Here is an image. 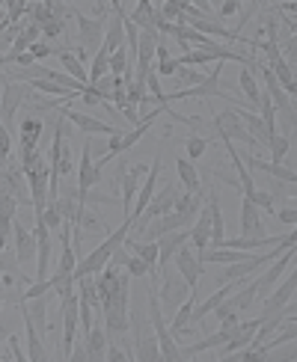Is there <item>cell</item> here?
Returning <instances> with one entry per match:
<instances>
[{
	"mask_svg": "<svg viewBox=\"0 0 297 362\" xmlns=\"http://www.w3.org/2000/svg\"><path fill=\"white\" fill-rule=\"evenodd\" d=\"M158 45H161V33H158V30H140V39H137V63H155Z\"/></svg>",
	"mask_w": 297,
	"mask_h": 362,
	"instance_id": "cell-28",
	"label": "cell"
},
{
	"mask_svg": "<svg viewBox=\"0 0 297 362\" xmlns=\"http://www.w3.org/2000/svg\"><path fill=\"white\" fill-rule=\"evenodd\" d=\"M30 95H33V89H30V83H12L6 81L4 86V95H0V122L6 125V131L12 134L15 131V110L21 107L24 101H30Z\"/></svg>",
	"mask_w": 297,
	"mask_h": 362,
	"instance_id": "cell-6",
	"label": "cell"
},
{
	"mask_svg": "<svg viewBox=\"0 0 297 362\" xmlns=\"http://www.w3.org/2000/svg\"><path fill=\"white\" fill-rule=\"evenodd\" d=\"M6 341H9V348H12V351H9V356H12V359H18V362H24V356H27V354L21 351V341H18V336H9Z\"/></svg>",
	"mask_w": 297,
	"mask_h": 362,
	"instance_id": "cell-53",
	"label": "cell"
},
{
	"mask_svg": "<svg viewBox=\"0 0 297 362\" xmlns=\"http://www.w3.org/2000/svg\"><path fill=\"white\" fill-rule=\"evenodd\" d=\"M238 232H241L244 238H267L262 214H259V205H252L250 199H244V196H241V229Z\"/></svg>",
	"mask_w": 297,
	"mask_h": 362,
	"instance_id": "cell-19",
	"label": "cell"
},
{
	"mask_svg": "<svg viewBox=\"0 0 297 362\" xmlns=\"http://www.w3.org/2000/svg\"><path fill=\"white\" fill-rule=\"evenodd\" d=\"M63 119H71V125H78L83 134H119L122 128H116V125H110V122H101V119H95V116H89V113H78V110H71V107H66L63 113H59Z\"/></svg>",
	"mask_w": 297,
	"mask_h": 362,
	"instance_id": "cell-17",
	"label": "cell"
},
{
	"mask_svg": "<svg viewBox=\"0 0 297 362\" xmlns=\"http://www.w3.org/2000/svg\"><path fill=\"white\" fill-rule=\"evenodd\" d=\"M235 116L241 119V125L247 128L250 137L256 140V143H262V146L267 148V140H271L276 131H274V128H267V125L262 122V116H259V113H250V110H244V107H238V110H235Z\"/></svg>",
	"mask_w": 297,
	"mask_h": 362,
	"instance_id": "cell-20",
	"label": "cell"
},
{
	"mask_svg": "<svg viewBox=\"0 0 297 362\" xmlns=\"http://www.w3.org/2000/svg\"><path fill=\"white\" fill-rule=\"evenodd\" d=\"M101 170H104V163L93 160V140H86L83 148H81V167H78V202L86 205V196L89 190H95L98 187V181H101Z\"/></svg>",
	"mask_w": 297,
	"mask_h": 362,
	"instance_id": "cell-5",
	"label": "cell"
},
{
	"mask_svg": "<svg viewBox=\"0 0 297 362\" xmlns=\"http://www.w3.org/2000/svg\"><path fill=\"white\" fill-rule=\"evenodd\" d=\"M187 240H190V232H187V229L167 232V235H161V238L155 240V244H158V274L173 262V255L178 252V247L187 244Z\"/></svg>",
	"mask_w": 297,
	"mask_h": 362,
	"instance_id": "cell-16",
	"label": "cell"
},
{
	"mask_svg": "<svg viewBox=\"0 0 297 362\" xmlns=\"http://www.w3.org/2000/svg\"><path fill=\"white\" fill-rule=\"evenodd\" d=\"M158 12H161V18H163V21H170V24H175V21L185 15V12H182V6H178L175 0H167V4H161V6H158Z\"/></svg>",
	"mask_w": 297,
	"mask_h": 362,
	"instance_id": "cell-42",
	"label": "cell"
},
{
	"mask_svg": "<svg viewBox=\"0 0 297 362\" xmlns=\"http://www.w3.org/2000/svg\"><path fill=\"white\" fill-rule=\"evenodd\" d=\"M274 71V78L279 81V86H282V93H286L289 98L297 93V83H294V71H291V66L286 63V59H279V63H274V66H267Z\"/></svg>",
	"mask_w": 297,
	"mask_h": 362,
	"instance_id": "cell-30",
	"label": "cell"
},
{
	"mask_svg": "<svg viewBox=\"0 0 297 362\" xmlns=\"http://www.w3.org/2000/svg\"><path fill=\"white\" fill-rule=\"evenodd\" d=\"M134 229V220L131 217H125L122 220V226H119V229H113L107 238L101 240V244L89 252V255H83V259L74 264V270H71V282H78V279H83V276H98L101 274V267L110 262V255L122 247V240L128 238V232Z\"/></svg>",
	"mask_w": 297,
	"mask_h": 362,
	"instance_id": "cell-1",
	"label": "cell"
},
{
	"mask_svg": "<svg viewBox=\"0 0 297 362\" xmlns=\"http://www.w3.org/2000/svg\"><path fill=\"white\" fill-rule=\"evenodd\" d=\"M42 134H45V122L36 116H24V122H21V152H33V148H39V140H42Z\"/></svg>",
	"mask_w": 297,
	"mask_h": 362,
	"instance_id": "cell-24",
	"label": "cell"
},
{
	"mask_svg": "<svg viewBox=\"0 0 297 362\" xmlns=\"http://www.w3.org/2000/svg\"><path fill=\"white\" fill-rule=\"evenodd\" d=\"M128 321H131V333H134V359L140 362H158L161 359V348H158V336L148 321L146 303L134 300L128 303Z\"/></svg>",
	"mask_w": 297,
	"mask_h": 362,
	"instance_id": "cell-2",
	"label": "cell"
},
{
	"mask_svg": "<svg viewBox=\"0 0 297 362\" xmlns=\"http://www.w3.org/2000/svg\"><path fill=\"white\" fill-rule=\"evenodd\" d=\"M9 158H12V134L0 122V160H9Z\"/></svg>",
	"mask_w": 297,
	"mask_h": 362,
	"instance_id": "cell-45",
	"label": "cell"
},
{
	"mask_svg": "<svg viewBox=\"0 0 297 362\" xmlns=\"http://www.w3.org/2000/svg\"><path fill=\"white\" fill-rule=\"evenodd\" d=\"M294 288H297V274L291 270V274L286 276V282H282L279 288L264 300V306H262V315H259V318L264 321V318H271V315H276V312L286 309V303H291V300H294Z\"/></svg>",
	"mask_w": 297,
	"mask_h": 362,
	"instance_id": "cell-15",
	"label": "cell"
},
{
	"mask_svg": "<svg viewBox=\"0 0 297 362\" xmlns=\"http://www.w3.org/2000/svg\"><path fill=\"white\" fill-rule=\"evenodd\" d=\"M54 291V282H51V276L48 279H36L30 288H24V294H21V300H33V297H42V294H51Z\"/></svg>",
	"mask_w": 297,
	"mask_h": 362,
	"instance_id": "cell-39",
	"label": "cell"
},
{
	"mask_svg": "<svg viewBox=\"0 0 297 362\" xmlns=\"http://www.w3.org/2000/svg\"><path fill=\"white\" fill-rule=\"evenodd\" d=\"M74 24H78V48L93 59L101 45H104V21L101 18H86V15H74Z\"/></svg>",
	"mask_w": 297,
	"mask_h": 362,
	"instance_id": "cell-7",
	"label": "cell"
},
{
	"mask_svg": "<svg viewBox=\"0 0 297 362\" xmlns=\"http://www.w3.org/2000/svg\"><path fill=\"white\" fill-rule=\"evenodd\" d=\"M229 300H232L235 312L252 309V306H256V300H259V282H256V279H252V282H241V285H238V288L229 294Z\"/></svg>",
	"mask_w": 297,
	"mask_h": 362,
	"instance_id": "cell-25",
	"label": "cell"
},
{
	"mask_svg": "<svg viewBox=\"0 0 297 362\" xmlns=\"http://www.w3.org/2000/svg\"><path fill=\"white\" fill-rule=\"evenodd\" d=\"M178 83H182V86H199L205 78H202V74H197V71H190V69H182V66H178Z\"/></svg>",
	"mask_w": 297,
	"mask_h": 362,
	"instance_id": "cell-46",
	"label": "cell"
},
{
	"mask_svg": "<svg viewBox=\"0 0 297 362\" xmlns=\"http://www.w3.org/2000/svg\"><path fill=\"white\" fill-rule=\"evenodd\" d=\"M9 193V175H6V163L0 160V196Z\"/></svg>",
	"mask_w": 297,
	"mask_h": 362,
	"instance_id": "cell-55",
	"label": "cell"
},
{
	"mask_svg": "<svg viewBox=\"0 0 297 362\" xmlns=\"http://www.w3.org/2000/svg\"><path fill=\"white\" fill-rule=\"evenodd\" d=\"M0 21H6V9H4V4H0Z\"/></svg>",
	"mask_w": 297,
	"mask_h": 362,
	"instance_id": "cell-56",
	"label": "cell"
},
{
	"mask_svg": "<svg viewBox=\"0 0 297 362\" xmlns=\"http://www.w3.org/2000/svg\"><path fill=\"white\" fill-rule=\"evenodd\" d=\"M175 173H178V185H182L187 193H199L202 190V178H199L197 167H193V160L178 158L175 160Z\"/></svg>",
	"mask_w": 297,
	"mask_h": 362,
	"instance_id": "cell-26",
	"label": "cell"
},
{
	"mask_svg": "<svg viewBox=\"0 0 297 362\" xmlns=\"http://www.w3.org/2000/svg\"><path fill=\"white\" fill-rule=\"evenodd\" d=\"M185 148H187V160H197L208 152V140L199 137V134H190V137L185 140Z\"/></svg>",
	"mask_w": 297,
	"mask_h": 362,
	"instance_id": "cell-37",
	"label": "cell"
},
{
	"mask_svg": "<svg viewBox=\"0 0 297 362\" xmlns=\"http://www.w3.org/2000/svg\"><path fill=\"white\" fill-rule=\"evenodd\" d=\"M59 309H63V351H59V356L69 359L71 344H74V336H78V327H81L78 294H74V291L63 294V300H59Z\"/></svg>",
	"mask_w": 297,
	"mask_h": 362,
	"instance_id": "cell-9",
	"label": "cell"
},
{
	"mask_svg": "<svg viewBox=\"0 0 297 362\" xmlns=\"http://www.w3.org/2000/svg\"><path fill=\"white\" fill-rule=\"evenodd\" d=\"M267 152H271V163H286V155L291 152V137L289 134H274L267 140Z\"/></svg>",
	"mask_w": 297,
	"mask_h": 362,
	"instance_id": "cell-31",
	"label": "cell"
},
{
	"mask_svg": "<svg viewBox=\"0 0 297 362\" xmlns=\"http://www.w3.org/2000/svg\"><path fill=\"white\" fill-rule=\"evenodd\" d=\"M107 264H113V267H125L128 264V250L125 247H119L113 255H110V262Z\"/></svg>",
	"mask_w": 297,
	"mask_h": 362,
	"instance_id": "cell-54",
	"label": "cell"
},
{
	"mask_svg": "<svg viewBox=\"0 0 297 362\" xmlns=\"http://www.w3.org/2000/svg\"><path fill=\"white\" fill-rule=\"evenodd\" d=\"M74 229H86V232H101L104 229V223L89 211L86 205L81 208V214H78V223H74Z\"/></svg>",
	"mask_w": 297,
	"mask_h": 362,
	"instance_id": "cell-36",
	"label": "cell"
},
{
	"mask_svg": "<svg viewBox=\"0 0 297 362\" xmlns=\"http://www.w3.org/2000/svg\"><path fill=\"white\" fill-rule=\"evenodd\" d=\"M4 9H6V21L9 24H21V15H27L24 0H9V4H4Z\"/></svg>",
	"mask_w": 297,
	"mask_h": 362,
	"instance_id": "cell-41",
	"label": "cell"
},
{
	"mask_svg": "<svg viewBox=\"0 0 297 362\" xmlns=\"http://www.w3.org/2000/svg\"><path fill=\"white\" fill-rule=\"evenodd\" d=\"M161 163H163V158L158 155L155 160H152V167H148V173H146V181H140V190H137V199H134V208H131V220L137 223L140 220V214L146 211V205L152 202V196H155V187H158V181H161Z\"/></svg>",
	"mask_w": 297,
	"mask_h": 362,
	"instance_id": "cell-14",
	"label": "cell"
},
{
	"mask_svg": "<svg viewBox=\"0 0 297 362\" xmlns=\"http://www.w3.org/2000/svg\"><path fill=\"white\" fill-rule=\"evenodd\" d=\"M244 6L241 4H238V0H226V4H220L217 6V15H214V18L220 21V18H229V15H235V12H241Z\"/></svg>",
	"mask_w": 297,
	"mask_h": 362,
	"instance_id": "cell-49",
	"label": "cell"
},
{
	"mask_svg": "<svg viewBox=\"0 0 297 362\" xmlns=\"http://www.w3.org/2000/svg\"><path fill=\"white\" fill-rule=\"evenodd\" d=\"M250 202H252V205H262L264 211H274V196L267 193V190H256V196H252Z\"/></svg>",
	"mask_w": 297,
	"mask_h": 362,
	"instance_id": "cell-51",
	"label": "cell"
},
{
	"mask_svg": "<svg viewBox=\"0 0 297 362\" xmlns=\"http://www.w3.org/2000/svg\"><path fill=\"white\" fill-rule=\"evenodd\" d=\"M125 270L134 276V279H143V276H152V279H158V270H152L148 267L140 255H128V264H125Z\"/></svg>",
	"mask_w": 297,
	"mask_h": 362,
	"instance_id": "cell-35",
	"label": "cell"
},
{
	"mask_svg": "<svg viewBox=\"0 0 297 362\" xmlns=\"http://www.w3.org/2000/svg\"><path fill=\"white\" fill-rule=\"evenodd\" d=\"M0 274H21V264H18V255L15 250H0Z\"/></svg>",
	"mask_w": 297,
	"mask_h": 362,
	"instance_id": "cell-38",
	"label": "cell"
},
{
	"mask_svg": "<svg viewBox=\"0 0 297 362\" xmlns=\"http://www.w3.org/2000/svg\"><path fill=\"white\" fill-rule=\"evenodd\" d=\"M241 160H244V167L262 170L264 175H271V178H276V181H289V185H294V181H297L294 170L286 167V163H271V160H262V158H256V155H244Z\"/></svg>",
	"mask_w": 297,
	"mask_h": 362,
	"instance_id": "cell-18",
	"label": "cell"
},
{
	"mask_svg": "<svg viewBox=\"0 0 297 362\" xmlns=\"http://www.w3.org/2000/svg\"><path fill=\"white\" fill-rule=\"evenodd\" d=\"M152 69H155V74H163V78H170V74L178 71V63H175V59H163V63H155Z\"/></svg>",
	"mask_w": 297,
	"mask_h": 362,
	"instance_id": "cell-52",
	"label": "cell"
},
{
	"mask_svg": "<svg viewBox=\"0 0 297 362\" xmlns=\"http://www.w3.org/2000/svg\"><path fill=\"white\" fill-rule=\"evenodd\" d=\"M48 297L51 294H42V297H33V300H21L18 303V312H21V318L27 321V324H33L36 327V333L45 339L51 333V324H48Z\"/></svg>",
	"mask_w": 297,
	"mask_h": 362,
	"instance_id": "cell-13",
	"label": "cell"
},
{
	"mask_svg": "<svg viewBox=\"0 0 297 362\" xmlns=\"http://www.w3.org/2000/svg\"><path fill=\"white\" fill-rule=\"evenodd\" d=\"M146 173H148V170L143 167V163H134V167H128L125 160H119L116 181H119V187H122V211H125V217L131 214L134 199H137V190H140V178H143Z\"/></svg>",
	"mask_w": 297,
	"mask_h": 362,
	"instance_id": "cell-8",
	"label": "cell"
},
{
	"mask_svg": "<svg viewBox=\"0 0 297 362\" xmlns=\"http://www.w3.org/2000/svg\"><path fill=\"white\" fill-rule=\"evenodd\" d=\"M175 196H178V187L173 185V181H167V187L163 190H155V196H152V202L146 205V211L140 214V220L134 223V229H146L148 226V220H155V217H163V214H170L173 211V205H175Z\"/></svg>",
	"mask_w": 297,
	"mask_h": 362,
	"instance_id": "cell-10",
	"label": "cell"
},
{
	"mask_svg": "<svg viewBox=\"0 0 297 362\" xmlns=\"http://www.w3.org/2000/svg\"><path fill=\"white\" fill-rule=\"evenodd\" d=\"M30 57L39 63V59H45V57H54V51H51L48 42H33V45H30Z\"/></svg>",
	"mask_w": 297,
	"mask_h": 362,
	"instance_id": "cell-48",
	"label": "cell"
},
{
	"mask_svg": "<svg viewBox=\"0 0 297 362\" xmlns=\"http://www.w3.org/2000/svg\"><path fill=\"white\" fill-rule=\"evenodd\" d=\"M107 101H113V104H116V107H119V110H125V107H128V95H125V83H122V86H116V89H113V93L107 95Z\"/></svg>",
	"mask_w": 297,
	"mask_h": 362,
	"instance_id": "cell-50",
	"label": "cell"
},
{
	"mask_svg": "<svg viewBox=\"0 0 297 362\" xmlns=\"http://www.w3.org/2000/svg\"><path fill=\"white\" fill-rule=\"evenodd\" d=\"M89 83H95V81H101L104 78V74H110V54L107 51H98L95 57H93V63H89Z\"/></svg>",
	"mask_w": 297,
	"mask_h": 362,
	"instance_id": "cell-32",
	"label": "cell"
},
{
	"mask_svg": "<svg viewBox=\"0 0 297 362\" xmlns=\"http://www.w3.org/2000/svg\"><path fill=\"white\" fill-rule=\"evenodd\" d=\"M173 262H175V270L182 274V279L187 282L190 294H197V285L205 276V264L197 259V252H190V247L182 244V247H178V252L173 255Z\"/></svg>",
	"mask_w": 297,
	"mask_h": 362,
	"instance_id": "cell-11",
	"label": "cell"
},
{
	"mask_svg": "<svg viewBox=\"0 0 297 362\" xmlns=\"http://www.w3.org/2000/svg\"><path fill=\"white\" fill-rule=\"evenodd\" d=\"M214 131H217V137L220 140H241V143H247V146H259L256 140L247 134V128L241 125V119L235 116V110H220V113H214Z\"/></svg>",
	"mask_w": 297,
	"mask_h": 362,
	"instance_id": "cell-12",
	"label": "cell"
},
{
	"mask_svg": "<svg viewBox=\"0 0 297 362\" xmlns=\"http://www.w3.org/2000/svg\"><path fill=\"white\" fill-rule=\"evenodd\" d=\"M205 205L211 211V244L208 247H217L223 238H226V226H223V211H220V196H217V187H211L205 193Z\"/></svg>",
	"mask_w": 297,
	"mask_h": 362,
	"instance_id": "cell-23",
	"label": "cell"
},
{
	"mask_svg": "<svg viewBox=\"0 0 297 362\" xmlns=\"http://www.w3.org/2000/svg\"><path fill=\"white\" fill-rule=\"evenodd\" d=\"M294 262V247H289L286 252H282L279 255V259H274V264H271V270H267V274H262L256 282H259V300L267 294V291H271V285L282 276V274H286V267Z\"/></svg>",
	"mask_w": 297,
	"mask_h": 362,
	"instance_id": "cell-22",
	"label": "cell"
},
{
	"mask_svg": "<svg viewBox=\"0 0 297 362\" xmlns=\"http://www.w3.org/2000/svg\"><path fill=\"white\" fill-rule=\"evenodd\" d=\"M190 297V288H187V282L182 279V274L178 270H170V264L161 270V291H158V303H161V312H163V318H173L175 309L185 303V300Z\"/></svg>",
	"mask_w": 297,
	"mask_h": 362,
	"instance_id": "cell-4",
	"label": "cell"
},
{
	"mask_svg": "<svg viewBox=\"0 0 297 362\" xmlns=\"http://www.w3.org/2000/svg\"><path fill=\"white\" fill-rule=\"evenodd\" d=\"M86 354H89V359H104V351H107V333H104V324H95L93 321V327L86 329Z\"/></svg>",
	"mask_w": 297,
	"mask_h": 362,
	"instance_id": "cell-27",
	"label": "cell"
},
{
	"mask_svg": "<svg viewBox=\"0 0 297 362\" xmlns=\"http://www.w3.org/2000/svg\"><path fill=\"white\" fill-rule=\"evenodd\" d=\"M39 220H42L45 226H48V229H59V226H63V223H66L63 217H59V211H57V208H54L51 202H48V208H45V211H42V217H39Z\"/></svg>",
	"mask_w": 297,
	"mask_h": 362,
	"instance_id": "cell-44",
	"label": "cell"
},
{
	"mask_svg": "<svg viewBox=\"0 0 297 362\" xmlns=\"http://www.w3.org/2000/svg\"><path fill=\"white\" fill-rule=\"evenodd\" d=\"M27 359H33V362H45V359H51V351H48V341H45L39 333H36V327L33 324H27Z\"/></svg>",
	"mask_w": 297,
	"mask_h": 362,
	"instance_id": "cell-29",
	"label": "cell"
},
{
	"mask_svg": "<svg viewBox=\"0 0 297 362\" xmlns=\"http://www.w3.org/2000/svg\"><path fill=\"white\" fill-rule=\"evenodd\" d=\"M0 306H4V303H0Z\"/></svg>",
	"mask_w": 297,
	"mask_h": 362,
	"instance_id": "cell-57",
	"label": "cell"
},
{
	"mask_svg": "<svg viewBox=\"0 0 297 362\" xmlns=\"http://www.w3.org/2000/svg\"><path fill=\"white\" fill-rule=\"evenodd\" d=\"M276 220H279V223H286V226H294V220H297V211H294V196H289L286 208L276 211Z\"/></svg>",
	"mask_w": 297,
	"mask_h": 362,
	"instance_id": "cell-47",
	"label": "cell"
},
{
	"mask_svg": "<svg viewBox=\"0 0 297 362\" xmlns=\"http://www.w3.org/2000/svg\"><path fill=\"white\" fill-rule=\"evenodd\" d=\"M59 36H66V21L54 18V21H48V24L42 27V42H48V39H59Z\"/></svg>",
	"mask_w": 297,
	"mask_h": 362,
	"instance_id": "cell-43",
	"label": "cell"
},
{
	"mask_svg": "<svg viewBox=\"0 0 297 362\" xmlns=\"http://www.w3.org/2000/svg\"><path fill=\"white\" fill-rule=\"evenodd\" d=\"M27 15H30V21L33 24H39V27H45L48 21H54V12H51V4H27Z\"/></svg>",
	"mask_w": 297,
	"mask_h": 362,
	"instance_id": "cell-34",
	"label": "cell"
},
{
	"mask_svg": "<svg viewBox=\"0 0 297 362\" xmlns=\"http://www.w3.org/2000/svg\"><path fill=\"white\" fill-rule=\"evenodd\" d=\"M238 86H241V93L250 98V104H259V95H262L259 81L252 78V74H250L247 69H241V74H238Z\"/></svg>",
	"mask_w": 297,
	"mask_h": 362,
	"instance_id": "cell-33",
	"label": "cell"
},
{
	"mask_svg": "<svg viewBox=\"0 0 297 362\" xmlns=\"http://www.w3.org/2000/svg\"><path fill=\"white\" fill-rule=\"evenodd\" d=\"M125 69H128V51L119 48V51L110 54V74H113V78H122Z\"/></svg>",
	"mask_w": 297,
	"mask_h": 362,
	"instance_id": "cell-40",
	"label": "cell"
},
{
	"mask_svg": "<svg viewBox=\"0 0 297 362\" xmlns=\"http://www.w3.org/2000/svg\"><path fill=\"white\" fill-rule=\"evenodd\" d=\"M128 21L137 27V30H158V24H161L163 18H161V12H158L155 4H148V0H140V4L131 9Z\"/></svg>",
	"mask_w": 297,
	"mask_h": 362,
	"instance_id": "cell-21",
	"label": "cell"
},
{
	"mask_svg": "<svg viewBox=\"0 0 297 362\" xmlns=\"http://www.w3.org/2000/svg\"><path fill=\"white\" fill-rule=\"evenodd\" d=\"M146 312H148V321H152V329H155V336H158V348H161V359H167V362H178L182 356H178V344L170 333V327H167V318H163V312H161V303H158V291L155 288H148L146 291Z\"/></svg>",
	"mask_w": 297,
	"mask_h": 362,
	"instance_id": "cell-3",
	"label": "cell"
}]
</instances>
